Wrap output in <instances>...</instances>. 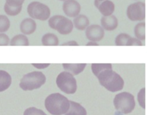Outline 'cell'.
I'll list each match as a JSON object with an SVG mask.
<instances>
[{
	"mask_svg": "<svg viewBox=\"0 0 152 115\" xmlns=\"http://www.w3.org/2000/svg\"><path fill=\"white\" fill-rule=\"evenodd\" d=\"M48 24L51 28L56 30L59 34L63 35L71 33L74 27V24L71 20L60 15H56L50 17L48 21Z\"/></svg>",
	"mask_w": 152,
	"mask_h": 115,
	"instance_id": "8992f818",
	"label": "cell"
},
{
	"mask_svg": "<svg viewBox=\"0 0 152 115\" xmlns=\"http://www.w3.org/2000/svg\"><path fill=\"white\" fill-rule=\"evenodd\" d=\"M11 75L5 71L0 70V92L7 90L11 84Z\"/></svg>",
	"mask_w": 152,
	"mask_h": 115,
	"instance_id": "e0dca14e",
	"label": "cell"
},
{
	"mask_svg": "<svg viewBox=\"0 0 152 115\" xmlns=\"http://www.w3.org/2000/svg\"><path fill=\"white\" fill-rule=\"evenodd\" d=\"M94 5L103 16H109L115 11V4L110 0L94 1Z\"/></svg>",
	"mask_w": 152,
	"mask_h": 115,
	"instance_id": "7c38bea8",
	"label": "cell"
},
{
	"mask_svg": "<svg viewBox=\"0 0 152 115\" xmlns=\"http://www.w3.org/2000/svg\"><path fill=\"white\" fill-rule=\"evenodd\" d=\"M9 43V37L5 33H0V46H7Z\"/></svg>",
	"mask_w": 152,
	"mask_h": 115,
	"instance_id": "484cf974",
	"label": "cell"
},
{
	"mask_svg": "<svg viewBox=\"0 0 152 115\" xmlns=\"http://www.w3.org/2000/svg\"><path fill=\"white\" fill-rule=\"evenodd\" d=\"M10 44L11 46H28L29 41L26 35L19 34L11 39Z\"/></svg>",
	"mask_w": 152,
	"mask_h": 115,
	"instance_id": "ffe728a7",
	"label": "cell"
},
{
	"mask_svg": "<svg viewBox=\"0 0 152 115\" xmlns=\"http://www.w3.org/2000/svg\"><path fill=\"white\" fill-rule=\"evenodd\" d=\"M36 23L34 20L30 18H26L21 22L20 29L24 35H30L36 31Z\"/></svg>",
	"mask_w": 152,
	"mask_h": 115,
	"instance_id": "4fadbf2b",
	"label": "cell"
},
{
	"mask_svg": "<svg viewBox=\"0 0 152 115\" xmlns=\"http://www.w3.org/2000/svg\"><path fill=\"white\" fill-rule=\"evenodd\" d=\"M116 46H141V41L138 39L131 37L126 33H121L115 38Z\"/></svg>",
	"mask_w": 152,
	"mask_h": 115,
	"instance_id": "8fae6325",
	"label": "cell"
},
{
	"mask_svg": "<svg viewBox=\"0 0 152 115\" xmlns=\"http://www.w3.org/2000/svg\"><path fill=\"white\" fill-rule=\"evenodd\" d=\"M27 10L28 15L32 18L41 21L48 20L50 15L49 8L46 5L37 1L30 3Z\"/></svg>",
	"mask_w": 152,
	"mask_h": 115,
	"instance_id": "52a82bcc",
	"label": "cell"
},
{
	"mask_svg": "<svg viewBox=\"0 0 152 115\" xmlns=\"http://www.w3.org/2000/svg\"><path fill=\"white\" fill-rule=\"evenodd\" d=\"M104 36V29L99 25L92 24L86 29V36L91 41H99L103 39Z\"/></svg>",
	"mask_w": 152,
	"mask_h": 115,
	"instance_id": "9c48e42d",
	"label": "cell"
},
{
	"mask_svg": "<svg viewBox=\"0 0 152 115\" xmlns=\"http://www.w3.org/2000/svg\"><path fill=\"white\" fill-rule=\"evenodd\" d=\"M42 43L43 46H58L59 39L53 33H46L42 37Z\"/></svg>",
	"mask_w": 152,
	"mask_h": 115,
	"instance_id": "d6986e66",
	"label": "cell"
},
{
	"mask_svg": "<svg viewBox=\"0 0 152 115\" xmlns=\"http://www.w3.org/2000/svg\"><path fill=\"white\" fill-rule=\"evenodd\" d=\"M4 11L5 13L10 16H15L18 15L22 9V6L18 7H13L11 6H10L7 3L4 5Z\"/></svg>",
	"mask_w": 152,
	"mask_h": 115,
	"instance_id": "7402d4cb",
	"label": "cell"
},
{
	"mask_svg": "<svg viewBox=\"0 0 152 115\" xmlns=\"http://www.w3.org/2000/svg\"><path fill=\"white\" fill-rule=\"evenodd\" d=\"M115 108L124 114H128L133 111L135 103L134 97L128 92H122L116 94L113 100Z\"/></svg>",
	"mask_w": 152,
	"mask_h": 115,
	"instance_id": "277c9868",
	"label": "cell"
},
{
	"mask_svg": "<svg viewBox=\"0 0 152 115\" xmlns=\"http://www.w3.org/2000/svg\"><path fill=\"white\" fill-rule=\"evenodd\" d=\"M144 100H145V88H142L138 94V100L140 104V106L145 108V104H144Z\"/></svg>",
	"mask_w": 152,
	"mask_h": 115,
	"instance_id": "d4e9b609",
	"label": "cell"
},
{
	"mask_svg": "<svg viewBox=\"0 0 152 115\" xmlns=\"http://www.w3.org/2000/svg\"><path fill=\"white\" fill-rule=\"evenodd\" d=\"M10 27V21L8 18L4 15H0V33L8 30Z\"/></svg>",
	"mask_w": 152,
	"mask_h": 115,
	"instance_id": "603a6c76",
	"label": "cell"
},
{
	"mask_svg": "<svg viewBox=\"0 0 152 115\" xmlns=\"http://www.w3.org/2000/svg\"><path fill=\"white\" fill-rule=\"evenodd\" d=\"M63 68L74 75L82 72L86 66V63H63Z\"/></svg>",
	"mask_w": 152,
	"mask_h": 115,
	"instance_id": "2e32d148",
	"label": "cell"
},
{
	"mask_svg": "<svg viewBox=\"0 0 152 115\" xmlns=\"http://www.w3.org/2000/svg\"><path fill=\"white\" fill-rule=\"evenodd\" d=\"M73 23L74 27L77 30H84L88 26L89 20L85 15L80 14L74 19Z\"/></svg>",
	"mask_w": 152,
	"mask_h": 115,
	"instance_id": "ac0fdd59",
	"label": "cell"
},
{
	"mask_svg": "<svg viewBox=\"0 0 152 115\" xmlns=\"http://www.w3.org/2000/svg\"><path fill=\"white\" fill-rule=\"evenodd\" d=\"M134 34L137 39H138V40H145V23H140L135 26Z\"/></svg>",
	"mask_w": 152,
	"mask_h": 115,
	"instance_id": "44dd1931",
	"label": "cell"
},
{
	"mask_svg": "<svg viewBox=\"0 0 152 115\" xmlns=\"http://www.w3.org/2000/svg\"><path fill=\"white\" fill-rule=\"evenodd\" d=\"M91 45H98L97 43H96L95 41H90L86 44V46H91Z\"/></svg>",
	"mask_w": 152,
	"mask_h": 115,
	"instance_id": "f546056e",
	"label": "cell"
},
{
	"mask_svg": "<svg viewBox=\"0 0 152 115\" xmlns=\"http://www.w3.org/2000/svg\"><path fill=\"white\" fill-rule=\"evenodd\" d=\"M59 1H66V0H59Z\"/></svg>",
	"mask_w": 152,
	"mask_h": 115,
	"instance_id": "4dcf8cb0",
	"label": "cell"
},
{
	"mask_svg": "<svg viewBox=\"0 0 152 115\" xmlns=\"http://www.w3.org/2000/svg\"><path fill=\"white\" fill-rule=\"evenodd\" d=\"M62 9L65 15L69 17H75L79 15L81 6L76 0H66L62 5Z\"/></svg>",
	"mask_w": 152,
	"mask_h": 115,
	"instance_id": "30bf717a",
	"label": "cell"
},
{
	"mask_svg": "<svg viewBox=\"0 0 152 115\" xmlns=\"http://www.w3.org/2000/svg\"><path fill=\"white\" fill-rule=\"evenodd\" d=\"M61 46H78V44L77 43V41L74 40H71V41L64 43L63 44H61Z\"/></svg>",
	"mask_w": 152,
	"mask_h": 115,
	"instance_id": "f1b7e54d",
	"label": "cell"
},
{
	"mask_svg": "<svg viewBox=\"0 0 152 115\" xmlns=\"http://www.w3.org/2000/svg\"><path fill=\"white\" fill-rule=\"evenodd\" d=\"M98 1H104V0H98Z\"/></svg>",
	"mask_w": 152,
	"mask_h": 115,
	"instance_id": "1f68e13d",
	"label": "cell"
},
{
	"mask_svg": "<svg viewBox=\"0 0 152 115\" xmlns=\"http://www.w3.org/2000/svg\"><path fill=\"white\" fill-rule=\"evenodd\" d=\"M31 65L37 69H42L48 68L50 65V63H32Z\"/></svg>",
	"mask_w": 152,
	"mask_h": 115,
	"instance_id": "83f0119b",
	"label": "cell"
},
{
	"mask_svg": "<svg viewBox=\"0 0 152 115\" xmlns=\"http://www.w3.org/2000/svg\"><path fill=\"white\" fill-rule=\"evenodd\" d=\"M145 4L142 2H137L128 7L126 15L128 18L131 21H142L145 19Z\"/></svg>",
	"mask_w": 152,
	"mask_h": 115,
	"instance_id": "ba28073f",
	"label": "cell"
},
{
	"mask_svg": "<svg viewBox=\"0 0 152 115\" xmlns=\"http://www.w3.org/2000/svg\"><path fill=\"white\" fill-rule=\"evenodd\" d=\"M45 106L52 115L65 114L70 107L69 100L61 94L56 92L49 95L45 100Z\"/></svg>",
	"mask_w": 152,
	"mask_h": 115,
	"instance_id": "7a4b0ae2",
	"label": "cell"
},
{
	"mask_svg": "<svg viewBox=\"0 0 152 115\" xmlns=\"http://www.w3.org/2000/svg\"><path fill=\"white\" fill-rule=\"evenodd\" d=\"M101 25L103 29L107 31H112L117 27L118 21L117 18L113 15L103 16L101 18Z\"/></svg>",
	"mask_w": 152,
	"mask_h": 115,
	"instance_id": "5bb4252c",
	"label": "cell"
},
{
	"mask_svg": "<svg viewBox=\"0 0 152 115\" xmlns=\"http://www.w3.org/2000/svg\"><path fill=\"white\" fill-rule=\"evenodd\" d=\"M70 107L65 115H87V111L80 103L69 101Z\"/></svg>",
	"mask_w": 152,
	"mask_h": 115,
	"instance_id": "9a60e30c",
	"label": "cell"
},
{
	"mask_svg": "<svg viewBox=\"0 0 152 115\" xmlns=\"http://www.w3.org/2000/svg\"><path fill=\"white\" fill-rule=\"evenodd\" d=\"M24 0H6V2L10 6L13 7H18L22 6Z\"/></svg>",
	"mask_w": 152,
	"mask_h": 115,
	"instance_id": "4316f807",
	"label": "cell"
},
{
	"mask_svg": "<svg viewBox=\"0 0 152 115\" xmlns=\"http://www.w3.org/2000/svg\"><path fill=\"white\" fill-rule=\"evenodd\" d=\"M23 115H47L43 110L34 107H29L25 110Z\"/></svg>",
	"mask_w": 152,
	"mask_h": 115,
	"instance_id": "cb8c5ba5",
	"label": "cell"
},
{
	"mask_svg": "<svg viewBox=\"0 0 152 115\" xmlns=\"http://www.w3.org/2000/svg\"><path fill=\"white\" fill-rule=\"evenodd\" d=\"M56 83L58 87L67 94H73L77 91V81L74 75L68 71L59 74L56 79Z\"/></svg>",
	"mask_w": 152,
	"mask_h": 115,
	"instance_id": "5b68a950",
	"label": "cell"
},
{
	"mask_svg": "<svg viewBox=\"0 0 152 115\" xmlns=\"http://www.w3.org/2000/svg\"><path fill=\"white\" fill-rule=\"evenodd\" d=\"M91 71L100 84L108 91L114 92L123 89L124 79L112 69L110 63H92Z\"/></svg>",
	"mask_w": 152,
	"mask_h": 115,
	"instance_id": "6da1fadb",
	"label": "cell"
},
{
	"mask_svg": "<svg viewBox=\"0 0 152 115\" xmlns=\"http://www.w3.org/2000/svg\"><path fill=\"white\" fill-rule=\"evenodd\" d=\"M46 81V76L42 72L33 71L23 76L19 85L24 91H32L40 88Z\"/></svg>",
	"mask_w": 152,
	"mask_h": 115,
	"instance_id": "3957f363",
	"label": "cell"
}]
</instances>
